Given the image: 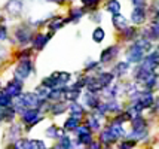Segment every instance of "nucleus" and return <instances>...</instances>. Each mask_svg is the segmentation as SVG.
<instances>
[{
  "mask_svg": "<svg viewBox=\"0 0 159 149\" xmlns=\"http://www.w3.org/2000/svg\"><path fill=\"white\" fill-rule=\"evenodd\" d=\"M70 73L67 72H55V73H52L51 76L43 79V82H42V85L46 86V88H58L60 85H64V84H67L70 81Z\"/></svg>",
  "mask_w": 159,
  "mask_h": 149,
  "instance_id": "obj_1",
  "label": "nucleus"
},
{
  "mask_svg": "<svg viewBox=\"0 0 159 149\" xmlns=\"http://www.w3.org/2000/svg\"><path fill=\"white\" fill-rule=\"evenodd\" d=\"M31 72H33V64L30 61V58H24V60H21L20 64L15 69V78L22 81V79L28 78Z\"/></svg>",
  "mask_w": 159,
  "mask_h": 149,
  "instance_id": "obj_2",
  "label": "nucleus"
},
{
  "mask_svg": "<svg viewBox=\"0 0 159 149\" xmlns=\"http://www.w3.org/2000/svg\"><path fill=\"white\" fill-rule=\"evenodd\" d=\"M126 58H128V63H141V60L144 58V51L134 43L126 52Z\"/></svg>",
  "mask_w": 159,
  "mask_h": 149,
  "instance_id": "obj_3",
  "label": "nucleus"
},
{
  "mask_svg": "<svg viewBox=\"0 0 159 149\" xmlns=\"http://www.w3.org/2000/svg\"><path fill=\"white\" fill-rule=\"evenodd\" d=\"M15 37H16V40L20 43H28L31 40V37H33V33H31L30 27L21 26V27L15 30Z\"/></svg>",
  "mask_w": 159,
  "mask_h": 149,
  "instance_id": "obj_4",
  "label": "nucleus"
},
{
  "mask_svg": "<svg viewBox=\"0 0 159 149\" xmlns=\"http://www.w3.org/2000/svg\"><path fill=\"white\" fill-rule=\"evenodd\" d=\"M22 7H24V0H9L6 3V6H5V9L7 11L9 15L16 16V15L21 14Z\"/></svg>",
  "mask_w": 159,
  "mask_h": 149,
  "instance_id": "obj_5",
  "label": "nucleus"
},
{
  "mask_svg": "<svg viewBox=\"0 0 159 149\" xmlns=\"http://www.w3.org/2000/svg\"><path fill=\"white\" fill-rule=\"evenodd\" d=\"M21 90H22V82H21L20 79H15V81L9 82L6 85L5 92H6L7 95H11V97H16V95L21 94Z\"/></svg>",
  "mask_w": 159,
  "mask_h": 149,
  "instance_id": "obj_6",
  "label": "nucleus"
},
{
  "mask_svg": "<svg viewBox=\"0 0 159 149\" xmlns=\"http://www.w3.org/2000/svg\"><path fill=\"white\" fill-rule=\"evenodd\" d=\"M118 46H109V48H106V49L101 52V55H100V63H109L111 61L113 58L118 55Z\"/></svg>",
  "mask_w": 159,
  "mask_h": 149,
  "instance_id": "obj_7",
  "label": "nucleus"
},
{
  "mask_svg": "<svg viewBox=\"0 0 159 149\" xmlns=\"http://www.w3.org/2000/svg\"><path fill=\"white\" fill-rule=\"evenodd\" d=\"M131 21L134 24H143L146 21V9L144 7H134V11H132L131 14Z\"/></svg>",
  "mask_w": 159,
  "mask_h": 149,
  "instance_id": "obj_8",
  "label": "nucleus"
},
{
  "mask_svg": "<svg viewBox=\"0 0 159 149\" xmlns=\"http://www.w3.org/2000/svg\"><path fill=\"white\" fill-rule=\"evenodd\" d=\"M115 78V75L113 73H109V72H101V73H98L95 79H97V82L100 84L101 88H106V86H109L111 84V81Z\"/></svg>",
  "mask_w": 159,
  "mask_h": 149,
  "instance_id": "obj_9",
  "label": "nucleus"
},
{
  "mask_svg": "<svg viewBox=\"0 0 159 149\" xmlns=\"http://www.w3.org/2000/svg\"><path fill=\"white\" fill-rule=\"evenodd\" d=\"M49 39H51V35H37L36 37H33V46H34V49H37V51L43 49Z\"/></svg>",
  "mask_w": 159,
  "mask_h": 149,
  "instance_id": "obj_10",
  "label": "nucleus"
},
{
  "mask_svg": "<svg viewBox=\"0 0 159 149\" xmlns=\"http://www.w3.org/2000/svg\"><path fill=\"white\" fill-rule=\"evenodd\" d=\"M111 21H113V26L119 30H124V29H126V27H129V26H128V20L120 14L113 15V20H111Z\"/></svg>",
  "mask_w": 159,
  "mask_h": 149,
  "instance_id": "obj_11",
  "label": "nucleus"
},
{
  "mask_svg": "<svg viewBox=\"0 0 159 149\" xmlns=\"http://www.w3.org/2000/svg\"><path fill=\"white\" fill-rule=\"evenodd\" d=\"M128 70H129V63L120 61V63H118L116 66H115V69H113L111 73H113L115 76H124V75L128 73Z\"/></svg>",
  "mask_w": 159,
  "mask_h": 149,
  "instance_id": "obj_12",
  "label": "nucleus"
},
{
  "mask_svg": "<svg viewBox=\"0 0 159 149\" xmlns=\"http://www.w3.org/2000/svg\"><path fill=\"white\" fill-rule=\"evenodd\" d=\"M106 9H107L111 15H116L120 12V3H119L118 0H109V2L106 3Z\"/></svg>",
  "mask_w": 159,
  "mask_h": 149,
  "instance_id": "obj_13",
  "label": "nucleus"
},
{
  "mask_svg": "<svg viewBox=\"0 0 159 149\" xmlns=\"http://www.w3.org/2000/svg\"><path fill=\"white\" fill-rule=\"evenodd\" d=\"M64 22H66V20H62V18H60V16H55V18L48 24V27H49V30L54 33V31H57L58 29H61Z\"/></svg>",
  "mask_w": 159,
  "mask_h": 149,
  "instance_id": "obj_14",
  "label": "nucleus"
},
{
  "mask_svg": "<svg viewBox=\"0 0 159 149\" xmlns=\"http://www.w3.org/2000/svg\"><path fill=\"white\" fill-rule=\"evenodd\" d=\"M104 37H106V33H104V30L101 27H97V29L94 30V33H92V40L97 43H101L104 40Z\"/></svg>",
  "mask_w": 159,
  "mask_h": 149,
  "instance_id": "obj_15",
  "label": "nucleus"
},
{
  "mask_svg": "<svg viewBox=\"0 0 159 149\" xmlns=\"http://www.w3.org/2000/svg\"><path fill=\"white\" fill-rule=\"evenodd\" d=\"M83 16V9H79V7H73L70 11V18L69 21H77Z\"/></svg>",
  "mask_w": 159,
  "mask_h": 149,
  "instance_id": "obj_16",
  "label": "nucleus"
},
{
  "mask_svg": "<svg viewBox=\"0 0 159 149\" xmlns=\"http://www.w3.org/2000/svg\"><path fill=\"white\" fill-rule=\"evenodd\" d=\"M135 35H137V30L134 29V27H126V29L122 30V36H124L125 40H131V39H134Z\"/></svg>",
  "mask_w": 159,
  "mask_h": 149,
  "instance_id": "obj_17",
  "label": "nucleus"
},
{
  "mask_svg": "<svg viewBox=\"0 0 159 149\" xmlns=\"http://www.w3.org/2000/svg\"><path fill=\"white\" fill-rule=\"evenodd\" d=\"M144 84L147 88H153V86L158 84V75H156V73H152V75L144 81Z\"/></svg>",
  "mask_w": 159,
  "mask_h": 149,
  "instance_id": "obj_18",
  "label": "nucleus"
},
{
  "mask_svg": "<svg viewBox=\"0 0 159 149\" xmlns=\"http://www.w3.org/2000/svg\"><path fill=\"white\" fill-rule=\"evenodd\" d=\"M85 100H86V103H88V105H91V106H95V105L98 103L97 97H95L94 94H91V92H88V94L85 95Z\"/></svg>",
  "mask_w": 159,
  "mask_h": 149,
  "instance_id": "obj_19",
  "label": "nucleus"
},
{
  "mask_svg": "<svg viewBox=\"0 0 159 149\" xmlns=\"http://www.w3.org/2000/svg\"><path fill=\"white\" fill-rule=\"evenodd\" d=\"M11 95H7L6 92H3V94H0V105H3V106H7V105H11Z\"/></svg>",
  "mask_w": 159,
  "mask_h": 149,
  "instance_id": "obj_20",
  "label": "nucleus"
},
{
  "mask_svg": "<svg viewBox=\"0 0 159 149\" xmlns=\"http://www.w3.org/2000/svg\"><path fill=\"white\" fill-rule=\"evenodd\" d=\"M36 116H37V112H36V110H28V112H25V115H24V119L27 121V122H31V121L36 119Z\"/></svg>",
  "mask_w": 159,
  "mask_h": 149,
  "instance_id": "obj_21",
  "label": "nucleus"
},
{
  "mask_svg": "<svg viewBox=\"0 0 159 149\" xmlns=\"http://www.w3.org/2000/svg\"><path fill=\"white\" fill-rule=\"evenodd\" d=\"M80 2H82L83 6H86V7H94L100 3V0H80Z\"/></svg>",
  "mask_w": 159,
  "mask_h": 149,
  "instance_id": "obj_22",
  "label": "nucleus"
},
{
  "mask_svg": "<svg viewBox=\"0 0 159 149\" xmlns=\"http://www.w3.org/2000/svg\"><path fill=\"white\" fill-rule=\"evenodd\" d=\"M98 66L97 61H92V60H89V63L85 64V70H92V69H95Z\"/></svg>",
  "mask_w": 159,
  "mask_h": 149,
  "instance_id": "obj_23",
  "label": "nucleus"
},
{
  "mask_svg": "<svg viewBox=\"0 0 159 149\" xmlns=\"http://www.w3.org/2000/svg\"><path fill=\"white\" fill-rule=\"evenodd\" d=\"M131 3L134 5V7H146L144 0H131Z\"/></svg>",
  "mask_w": 159,
  "mask_h": 149,
  "instance_id": "obj_24",
  "label": "nucleus"
},
{
  "mask_svg": "<svg viewBox=\"0 0 159 149\" xmlns=\"http://www.w3.org/2000/svg\"><path fill=\"white\" fill-rule=\"evenodd\" d=\"M7 37V30L5 26H0V40H5Z\"/></svg>",
  "mask_w": 159,
  "mask_h": 149,
  "instance_id": "obj_25",
  "label": "nucleus"
},
{
  "mask_svg": "<svg viewBox=\"0 0 159 149\" xmlns=\"http://www.w3.org/2000/svg\"><path fill=\"white\" fill-rule=\"evenodd\" d=\"M6 55H7V51H6V48L0 45V63H3V60L6 58Z\"/></svg>",
  "mask_w": 159,
  "mask_h": 149,
  "instance_id": "obj_26",
  "label": "nucleus"
},
{
  "mask_svg": "<svg viewBox=\"0 0 159 149\" xmlns=\"http://www.w3.org/2000/svg\"><path fill=\"white\" fill-rule=\"evenodd\" d=\"M143 97H144V99H143V105H144V106H149V105H150V103L153 101V99H152V95H150V94L143 95Z\"/></svg>",
  "mask_w": 159,
  "mask_h": 149,
  "instance_id": "obj_27",
  "label": "nucleus"
},
{
  "mask_svg": "<svg viewBox=\"0 0 159 149\" xmlns=\"http://www.w3.org/2000/svg\"><path fill=\"white\" fill-rule=\"evenodd\" d=\"M66 127L75 128V127H76V121H75V119H69L67 122H66Z\"/></svg>",
  "mask_w": 159,
  "mask_h": 149,
  "instance_id": "obj_28",
  "label": "nucleus"
},
{
  "mask_svg": "<svg viewBox=\"0 0 159 149\" xmlns=\"http://www.w3.org/2000/svg\"><path fill=\"white\" fill-rule=\"evenodd\" d=\"M91 18H92L94 21H100V20H101V15H100V14H98V15H94V16H91Z\"/></svg>",
  "mask_w": 159,
  "mask_h": 149,
  "instance_id": "obj_29",
  "label": "nucleus"
},
{
  "mask_svg": "<svg viewBox=\"0 0 159 149\" xmlns=\"http://www.w3.org/2000/svg\"><path fill=\"white\" fill-rule=\"evenodd\" d=\"M48 2H54V3H60V5H61V3H64L66 0H48Z\"/></svg>",
  "mask_w": 159,
  "mask_h": 149,
  "instance_id": "obj_30",
  "label": "nucleus"
},
{
  "mask_svg": "<svg viewBox=\"0 0 159 149\" xmlns=\"http://www.w3.org/2000/svg\"><path fill=\"white\" fill-rule=\"evenodd\" d=\"M3 116H5V110H3V109H2V107H0V119H2V118H3Z\"/></svg>",
  "mask_w": 159,
  "mask_h": 149,
  "instance_id": "obj_31",
  "label": "nucleus"
},
{
  "mask_svg": "<svg viewBox=\"0 0 159 149\" xmlns=\"http://www.w3.org/2000/svg\"><path fill=\"white\" fill-rule=\"evenodd\" d=\"M156 16H158V18H159V9H158V14H156Z\"/></svg>",
  "mask_w": 159,
  "mask_h": 149,
  "instance_id": "obj_32",
  "label": "nucleus"
},
{
  "mask_svg": "<svg viewBox=\"0 0 159 149\" xmlns=\"http://www.w3.org/2000/svg\"><path fill=\"white\" fill-rule=\"evenodd\" d=\"M158 105H159V100H158Z\"/></svg>",
  "mask_w": 159,
  "mask_h": 149,
  "instance_id": "obj_33",
  "label": "nucleus"
}]
</instances>
